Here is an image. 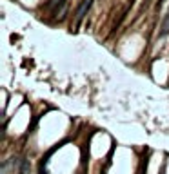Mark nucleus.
Listing matches in <instances>:
<instances>
[{
    "mask_svg": "<svg viewBox=\"0 0 169 174\" xmlns=\"http://www.w3.org/2000/svg\"><path fill=\"white\" fill-rule=\"evenodd\" d=\"M91 6H93V0H82V2H80L78 9H77V13H75V20H77V24H80V22L84 20V16H86V15H87V11L91 9Z\"/></svg>",
    "mask_w": 169,
    "mask_h": 174,
    "instance_id": "1",
    "label": "nucleus"
},
{
    "mask_svg": "<svg viewBox=\"0 0 169 174\" xmlns=\"http://www.w3.org/2000/svg\"><path fill=\"white\" fill-rule=\"evenodd\" d=\"M66 4H67V0H49V4H47V6L53 9L55 15H58V13L66 11Z\"/></svg>",
    "mask_w": 169,
    "mask_h": 174,
    "instance_id": "2",
    "label": "nucleus"
},
{
    "mask_svg": "<svg viewBox=\"0 0 169 174\" xmlns=\"http://www.w3.org/2000/svg\"><path fill=\"white\" fill-rule=\"evenodd\" d=\"M165 35H169V13L165 15V20L162 24V31H160V36H165Z\"/></svg>",
    "mask_w": 169,
    "mask_h": 174,
    "instance_id": "3",
    "label": "nucleus"
},
{
    "mask_svg": "<svg viewBox=\"0 0 169 174\" xmlns=\"http://www.w3.org/2000/svg\"><path fill=\"white\" fill-rule=\"evenodd\" d=\"M18 174H31V165H29L28 161H22V165H20V170H18Z\"/></svg>",
    "mask_w": 169,
    "mask_h": 174,
    "instance_id": "4",
    "label": "nucleus"
},
{
    "mask_svg": "<svg viewBox=\"0 0 169 174\" xmlns=\"http://www.w3.org/2000/svg\"><path fill=\"white\" fill-rule=\"evenodd\" d=\"M40 174H45V170H44V169H42V170H40Z\"/></svg>",
    "mask_w": 169,
    "mask_h": 174,
    "instance_id": "5",
    "label": "nucleus"
}]
</instances>
